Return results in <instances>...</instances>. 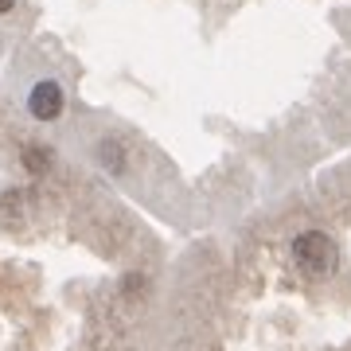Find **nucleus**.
I'll return each instance as SVG.
<instances>
[{
  "label": "nucleus",
  "instance_id": "f257e3e1",
  "mask_svg": "<svg viewBox=\"0 0 351 351\" xmlns=\"http://www.w3.org/2000/svg\"><path fill=\"white\" fill-rule=\"evenodd\" d=\"M293 258H297V265L304 274L324 277L336 269V242L328 234H320V230H304L301 239L293 242Z\"/></svg>",
  "mask_w": 351,
  "mask_h": 351
},
{
  "label": "nucleus",
  "instance_id": "f03ea898",
  "mask_svg": "<svg viewBox=\"0 0 351 351\" xmlns=\"http://www.w3.org/2000/svg\"><path fill=\"white\" fill-rule=\"evenodd\" d=\"M27 106H32V113H36L39 121H55L63 113V86L59 82H39L27 94Z\"/></svg>",
  "mask_w": 351,
  "mask_h": 351
},
{
  "label": "nucleus",
  "instance_id": "7ed1b4c3",
  "mask_svg": "<svg viewBox=\"0 0 351 351\" xmlns=\"http://www.w3.org/2000/svg\"><path fill=\"white\" fill-rule=\"evenodd\" d=\"M24 164H32L36 172H43V168H47V152L32 145V149H24Z\"/></svg>",
  "mask_w": 351,
  "mask_h": 351
},
{
  "label": "nucleus",
  "instance_id": "20e7f679",
  "mask_svg": "<svg viewBox=\"0 0 351 351\" xmlns=\"http://www.w3.org/2000/svg\"><path fill=\"white\" fill-rule=\"evenodd\" d=\"M12 8V0H0V12H8Z\"/></svg>",
  "mask_w": 351,
  "mask_h": 351
}]
</instances>
